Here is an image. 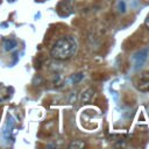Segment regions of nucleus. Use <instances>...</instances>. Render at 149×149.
I'll return each mask as SVG.
<instances>
[{
	"instance_id": "nucleus-1",
	"label": "nucleus",
	"mask_w": 149,
	"mask_h": 149,
	"mask_svg": "<svg viewBox=\"0 0 149 149\" xmlns=\"http://www.w3.org/2000/svg\"><path fill=\"white\" fill-rule=\"evenodd\" d=\"M77 51V41L72 36H64L56 41L51 49V56L58 61L71 58Z\"/></svg>"
},
{
	"instance_id": "nucleus-4",
	"label": "nucleus",
	"mask_w": 149,
	"mask_h": 149,
	"mask_svg": "<svg viewBox=\"0 0 149 149\" xmlns=\"http://www.w3.org/2000/svg\"><path fill=\"white\" fill-rule=\"evenodd\" d=\"M148 54H149V49H148V48H144V49H141L140 51H137V52L134 55L135 65H136V66H141V65L144 63V61L147 59Z\"/></svg>"
},
{
	"instance_id": "nucleus-6",
	"label": "nucleus",
	"mask_w": 149,
	"mask_h": 149,
	"mask_svg": "<svg viewBox=\"0 0 149 149\" xmlns=\"http://www.w3.org/2000/svg\"><path fill=\"white\" fill-rule=\"evenodd\" d=\"M85 147V142L84 141H81V140H74V141H72L70 144H69V148H74V149H81V148H84Z\"/></svg>"
},
{
	"instance_id": "nucleus-9",
	"label": "nucleus",
	"mask_w": 149,
	"mask_h": 149,
	"mask_svg": "<svg viewBox=\"0 0 149 149\" xmlns=\"http://www.w3.org/2000/svg\"><path fill=\"white\" fill-rule=\"evenodd\" d=\"M0 1H1V0H0Z\"/></svg>"
},
{
	"instance_id": "nucleus-3",
	"label": "nucleus",
	"mask_w": 149,
	"mask_h": 149,
	"mask_svg": "<svg viewBox=\"0 0 149 149\" xmlns=\"http://www.w3.org/2000/svg\"><path fill=\"white\" fill-rule=\"evenodd\" d=\"M136 87H137V90H140V91H142V92H147V91H149V72H142L140 76H139V78H137V80H136Z\"/></svg>"
},
{
	"instance_id": "nucleus-8",
	"label": "nucleus",
	"mask_w": 149,
	"mask_h": 149,
	"mask_svg": "<svg viewBox=\"0 0 149 149\" xmlns=\"http://www.w3.org/2000/svg\"><path fill=\"white\" fill-rule=\"evenodd\" d=\"M144 24H146V27L149 29V14L147 15V17H146V21H144Z\"/></svg>"
},
{
	"instance_id": "nucleus-2",
	"label": "nucleus",
	"mask_w": 149,
	"mask_h": 149,
	"mask_svg": "<svg viewBox=\"0 0 149 149\" xmlns=\"http://www.w3.org/2000/svg\"><path fill=\"white\" fill-rule=\"evenodd\" d=\"M73 10V2L72 0H62L57 6V13L61 16H68Z\"/></svg>"
},
{
	"instance_id": "nucleus-5",
	"label": "nucleus",
	"mask_w": 149,
	"mask_h": 149,
	"mask_svg": "<svg viewBox=\"0 0 149 149\" xmlns=\"http://www.w3.org/2000/svg\"><path fill=\"white\" fill-rule=\"evenodd\" d=\"M93 90L92 88H87L86 91H84L83 93H81V95H80V101L81 102H88L90 100H91V98L93 97Z\"/></svg>"
},
{
	"instance_id": "nucleus-7",
	"label": "nucleus",
	"mask_w": 149,
	"mask_h": 149,
	"mask_svg": "<svg viewBox=\"0 0 149 149\" xmlns=\"http://www.w3.org/2000/svg\"><path fill=\"white\" fill-rule=\"evenodd\" d=\"M15 45H16V42H15L14 40H6V41L3 42V49H5L6 51L12 50L13 48H15Z\"/></svg>"
}]
</instances>
